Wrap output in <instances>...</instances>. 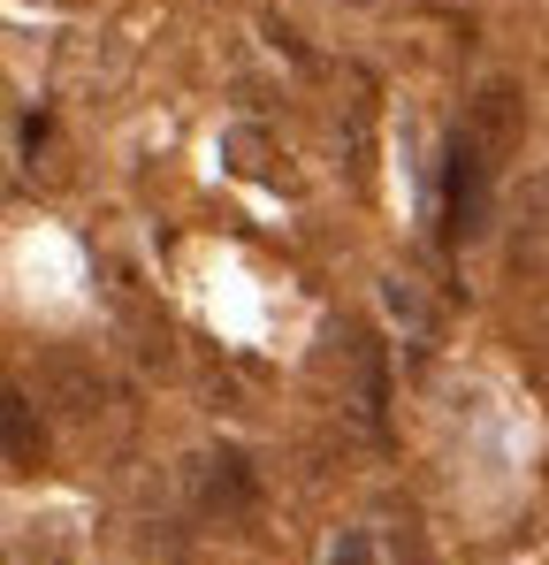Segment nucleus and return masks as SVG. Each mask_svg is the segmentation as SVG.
Segmentation results:
<instances>
[{
    "mask_svg": "<svg viewBox=\"0 0 549 565\" xmlns=\"http://www.w3.org/2000/svg\"><path fill=\"white\" fill-rule=\"evenodd\" d=\"M191 489H198V512H214V520H252V512H260L252 459L229 451V444H214V451L191 459Z\"/></svg>",
    "mask_w": 549,
    "mask_h": 565,
    "instance_id": "nucleus-1",
    "label": "nucleus"
},
{
    "mask_svg": "<svg viewBox=\"0 0 549 565\" xmlns=\"http://www.w3.org/2000/svg\"><path fill=\"white\" fill-rule=\"evenodd\" d=\"M39 397H46L62 420H99V413H107V375H99V360H85L77 344H54V352L39 360Z\"/></svg>",
    "mask_w": 549,
    "mask_h": 565,
    "instance_id": "nucleus-2",
    "label": "nucleus"
},
{
    "mask_svg": "<svg viewBox=\"0 0 549 565\" xmlns=\"http://www.w3.org/2000/svg\"><path fill=\"white\" fill-rule=\"evenodd\" d=\"M488 153L458 130L451 146V169H443V214H451V237L458 245H473V237H488Z\"/></svg>",
    "mask_w": 549,
    "mask_h": 565,
    "instance_id": "nucleus-3",
    "label": "nucleus"
},
{
    "mask_svg": "<svg viewBox=\"0 0 549 565\" xmlns=\"http://www.w3.org/2000/svg\"><path fill=\"white\" fill-rule=\"evenodd\" d=\"M465 138L488 153V161H512L519 138H527V93L512 77H488L481 93L465 99Z\"/></svg>",
    "mask_w": 549,
    "mask_h": 565,
    "instance_id": "nucleus-4",
    "label": "nucleus"
},
{
    "mask_svg": "<svg viewBox=\"0 0 549 565\" xmlns=\"http://www.w3.org/2000/svg\"><path fill=\"white\" fill-rule=\"evenodd\" d=\"M0 428H8V473L46 467V420H39V397L31 390H8L0 397Z\"/></svg>",
    "mask_w": 549,
    "mask_h": 565,
    "instance_id": "nucleus-5",
    "label": "nucleus"
},
{
    "mask_svg": "<svg viewBox=\"0 0 549 565\" xmlns=\"http://www.w3.org/2000/svg\"><path fill=\"white\" fill-rule=\"evenodd\" d=\"M222 161H229V177H274V146H268V130H252V122H229L222 130Z\"/></svg>",
    "mask_w": 549,
    "mask_h": 565,
    "instance_id": "nucleus-6",
    "label": "nucleus"
},
{
    "mask_svg": "<svg viewBox=\"0 0 549 565\" xmlns=\"http://www.w3.org/2000/svg\"><path fill=\"white\" fill-rule=\"evenodd\" d=\"M381 306H389V313H397V321H405L412 337H428V329H435V313H428V298H420V290H412L405 276H389V282H381Z\"/></svg>",
    "mask_w": 549,
    "mask_h": 565,
    "instance_id": "nucleus-7",
    "label": "nucleus"
},
{
    "mask_svg": "<svg viewBox=\"0 0 549 565\" xmlns=\"http://www.w3.org/2000/svg\"><path fill=\"white\" fill-rule=\"evenodd\" d=\"M138 360H146L153 375H176V337H169V329H138Z\"/></svg>",
    "mask_w": 549,
    "mask_h": 565,
    "instance_id": "nucleus-8",
    "label": "nucleus"
},
{
    "mask_svg": "<svg viewBox=\"0 0 549 565\" xmlns=\"http://www.w3.org/2000/svg\"><path fill=\"white\" fill-rule=\"evenodd\" d=\"M344 8H374V0H344Z\"/></svg>",
    "mask_w": 549,
    "mask_h": 565,
    "instance_id": "nucleus-9",
    "label": "nucleus"
}]
</instances>
